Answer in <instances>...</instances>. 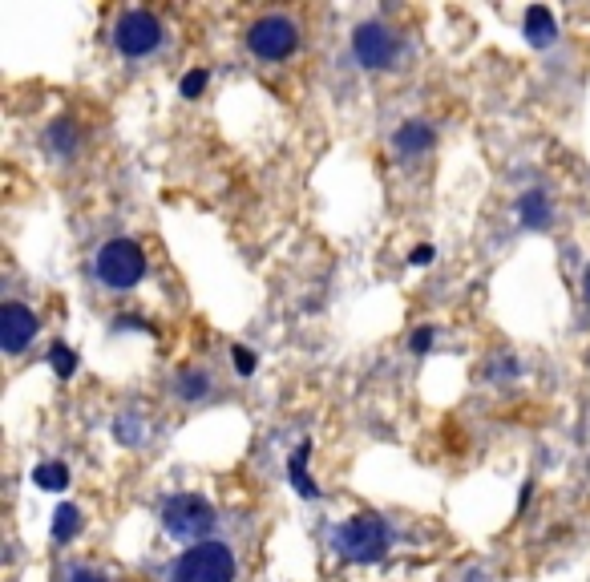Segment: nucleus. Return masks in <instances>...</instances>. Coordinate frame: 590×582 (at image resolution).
<instances>
[{
  "mask_svg": "<svg viewBox=\"0 0 590 582\" xmlns=\"http://www.w3.org/2000/svg\"><path fill=\"white\" fill-rule=\"evenodd\" d=\"M518 215H522V223H526L530 231L546 227V223H550V203H546V194H542V190H530V194H522Z\"/></svg>",
  "mask_w": 590,
  "mask_h": 582,
  "instance_id": "obj_12",
  "label": "nucleus"
},
{
  "mask_svg": "<svg viewBox=\"0 0 590 582\" xmlns=\"http://www.w3.org/2000/svg\"><path fill=\"white\" fill-rule=\"evenodd\" d=\"M162 530L178 542H190V546H199L211 530H215V510L207 498L199 494H174L166 498L162 506Z\"/></svg>",
  "mask_w": 590,
  "mask_h": 582,
  "instance_id": "obj_2",
  "label": "nucleus"
},
{
  "mask_svg": "<svg viewBox=\"0 0 590 582\" xmlns=\"http://www.w3.org/2000/svg\"><path fill=\"white\" fill-rule=\"evenodd\" d=\"M352 53L364 69H388L392 61H397V37H392L384 25L368 21L352 33Z\"/></svg>",
  "mask_w": 590,
  "mask_h": 582,
  "instance_id": "obj_7",
  "label": "nucleus"
},
{
  "mask_svg": "<svg viewBox=\"0 0 590 582\" xmlns=\"http://www.w3.org/2000/svg\"><path fill=\"white\" fill-rule=\"evenodd\" d=\"M392 142H397V150L405 158H413V154H421V150L433 146V130H429V122H405L397 134H392Z\"/></svg>",
  "mask_w": 590,
  "mask_h": 582,
  "instance_id": "obj_11",
  "label": "nucleus"
},
{
  "mask_svg": "<svg viewBox=\"0 0 590 582\" xmlns=\"http://www.w3.org/2000/svg\"><path fill=\"white\" fill-rule=\"evenodd\" d=\"M114 437H118V445H138V441L146 437L142 417H138V413H122V417L114 421Z\"/></svg>",
  "mask_w": 590,
  "mask_h": 582,
  "instance_id": "obj_16",
  "label": "nucleus"
},
{
  "mask_svg": "<svg viewBox=\"0 0 590 582\" xmlns=\"http://www.w3.org/2000/svg\"><path fill=\"white\" fill-rule=\"evenodd\" d=\"M465 582H489V574H481V570H469V578Z\"/></svg>",
  "mask_w": 590,
  "mask_h": 582,
  "instance_id": "obj_25",
  "label": "nucleus"
},
{
  "mask_svg": "<svg viewBox=\"0 0 590 582\" xmlns=\"http://www.w3.org/2000/svg\"><path fill=\"white\" fill-rule=\"evenodd\" d=\"M433 255H437V251H433V247L425 243V247H413V255H409V263H413V267H429V263H433Z\"/></svg>",
  "mask_w": 590,
  "mask_h": 582,
  "instance_id": "obj_22",
  "label": "nucleus"
},
{
  "mask_svg": "<svg viewBox=\"0 0 590 582\" xmlns=\"http://www.w3.org/2000/svg\"><path fill=\"white\" fill-rule=\"evenodd\" d=\"M146 275V255L134 239H110L97 251V279L114 291H130Z\"/></svg>",
  "mask_w": 590,
  "mask_h": 582,
  "instance_id": "obj_4",
  "label": "nucleus"
},
{
  "mask_svg": "<svg viewBox=\"0 0 590 582\" xmlns=\"http://www.w3.org/2000/svg\"><path fill=\"white\" fill-rule=\"evenodd\" d=\"M49 364H53V372H57L61 380H69V376L77 372V352H73L69 344H53V348H49Z\"/></svg>",
  "mask_w": 590,
  "mask_h": 582,
  "instance_id": "obj_17",
  "label": "nucleus"
},
{
  "mask_svg": "<svg viewBox=\"0 0 590 582\" xmlns=\"http://www.w3.org/2000/svg\"><path fill=\"white\" fill-rule=\"evenodd\" d=\"M158 41H162V25H158L150 13L130 9V13H122V17H118L114 45H118L126 57H146V53H154V49H158Z\"/></svg>",
  "mask_w": 590,
  "mask_h": 582,
  "instance_id": "obj_6",
  "label": "nucleus"
},
{
  "mask_svg": "<svg viewBox=\"0 0 590 582\" xmlns=\"http://www.w3.org/2000/svg\"><path fill=\"white\" fill-rule=\"evenodd\" d=\"M247 45L263 61H283V57H291L295 45H300V29H295L287 17H263L259 25H251Z\"/></svg>",
  "mask_w": 590,
  "mask_h": 582,
  "instance_id": "obj_5",
  "label": "nucleus"
},
{
  "mask_svg": "<svg viewBox=\"0 0 590 582\" xmlns=\"http://www.w3.org/2000/svg\"><path fill=\"white\" fill-rule=\"evenodd\" d=\"M170 582H235V550L227 542H199V546H190L174 562Z\"/></svg>",
  "mask_w": 590,
  "mask_h": 582,
  "instance_id": "obj_1",
  "label": "nucleus"
},
{
  "mask_svg": "<svg viewBox=\"0 0 590 582\" xmlns=\"http://www.w3.org/2000/svg\"><path fill=\"white\" fill-rule=\"evenodd\" d=\"M554 37H558V21H554V13L542 9V5L526 9V41H530L534 49H546Z\"/></svg>",
  "mask_w": 590,
  "mask_h": 582,
  "instance_id": "obj_10",
  "label": "nucleus"
},
{
  "mask_svg": "<svg viewBox=\"0 0 590 582\" xmlns=\"http://www.w3.org/2000/svg\"><path fill=\"white\" fill-rule=\"evenodd\" d=\"M114 328H118V332H130V328H134V332H150V324H142L138 316H118Z\"/></svg>",
  "mask_w": 590,
  "mask_h": 582,
  "instance_id": "obj_23",
  "label": "nucleus"
},
{
  "mask_svg": "<svg viewBox=\"0 0 590 582\" xmlns=\"http://www.w3.org/2000/svg\"><path fill=\"white\" fill-rule=\"evenodd\" d=\"M33 485H41V490H49V494H61L69 485V469L61 461H45V465L33 469Z\"/></svg>",
  "mask_w": 590,
  "mask_h": 582,
  "instance_id": "obj_14",
  "label": "nucleus"
},
{
  "mask_svg": "<svg viewBox=\"0 0 590 582\" xmlns=\"http://www.w3.org/2000/svg\"><path fill=\"white\" fill-rule=\"evenodd\" d=\"M332 546L348 562H380L388 550V526L376 514H356L336 530Z\"/></svg>",
  "mask_w": 590,
  "mask_h": 582,
  "instance_id": "obj_3",
  "label": "nucleus"
},
{
  "mask_svg": "<svg viewBox=\"0 0 590 582\" xmlns=\"http://www.w3.org/2000/svg\"><path fill=\"white\" fill-rule=\"evenodd\" d=\"M77 530H81V510L65 502V506L53 514V542H69V538H77Z\"/></svg>",
  "mask_w": 590,
  "mask_h": 582,
  "instance_id": "obj_15",
  "label": "nucleus"
},
{
  "mask_svg": "<svg viewBox=\"0 0 590 582\" xmlns=\"http://www.w3.org/2000/svg\"><path fill=\"white\" fill-rule=\"evenodd\" d=\"M231 356H235V368H239V376H251V372H255V352H251V348L235 344V348H231Z\"/></svg>",
  "mask_w": 590,
  "mask_h": 582,
  "instance_id": "obj_20",
  "label": "nucleus"
},
{
  "mask_svg": "<svg viewBox=\"0 0 590 582\" xmlns=\"http://www.w3.org/2000/svg\"><path fill=\"white\" fill-rule=\"evenodd\" d=\"M69 582H106V578L97 574V570H73V574H69Z\"/></svg>",
  "mask_w": 590,
  "mask_h": 582,
  "instance_id": "obj_24",
  "label": "nucleus"
},
{
  "mask_svg": "<svg viewBox=\"0 0 590 582\" xmlns=\"http://www.w3.org/2000/svg\"><path fill=\"white\" fill-rule=\"evenodd\" d=\"M582 291H586V300H590V271H586V283H582Z\"/></svg>",
  "mask_w": 590,
  "mask_h": 582,
  "instance_id": "obj_26",
  "label": "nucleus"
},
{
  "mask_svg": "<svg viewBox=\"0 0 590 582\" xmlns=\"http://www.w3.org/2000/svg\"><path fill=\"white\" fill-rule=\"evenodd\" d=\"M409 348H413L417 356H425V352L433 348V328H421V332H413V340H409Z\"/></svg>",
  "mask_w": 590,
  "mask_h": 582,
  "instance_id": "obj_21",
  "label": "nucleus"
},
{
  "mask_svg": "<svg viewBox=\"0 0 590 582\" xmlns=\"http://www.w3.org/2000/svg\"><path fill=\"white\" fill-rule=\"evenodd\" d=\"M308 457H312V441H304L300 449L291 453V461H287V477H291V485H295V494H300V498H320L316 481L308 477Z\"/></svg>",
  "mask_w": 590,
  "mask_h": 582,
  "instance_id": "obj_9",
  "label": "nucleus"
},
{
  "mask_svg": "<svg viewBox=\"0 0 590 582\" xmlns=\"http://www.w3.org/2000/svg\"><path fill=\"white\" fill-rule=\"evenodd\" d=\"M207 393H211V376L207 372H199V368L178 372V397L182 401H203Z\"/></svg>",
  "mask_w": 590,
  "mask_h": 582,
  "instance_id": "obj_13",
  "label": "nucleus"
},
{
  "mask_svg": "<svg viewBox=\"0 0 590 582\" xmlns=\"http://www.w3.org/2000/svg\"><path fill=\"white\" fill-rule=\"evenodd\" d=\"M37 316H33V308H25V304H5L0 308V348H5L9 356H21L25 348H29V340L37 336Z\"/></svg>",
  "mask_w": 590,
  "mask_h": 582,
  "instance_id": "obj_8",
  "label": "nucleus"
},
{
  "mask_svg": "<svg viewBox=\"0 0 590 582\" xmlns=\"http://www.w3.org/2000/svg\"><path fill=\"white\" fill-rule=\"evenodd\" d=\"M49 146H53V154H73V146H77V130H73V122H53V130H49Z\"/></svg>",
  "mask_w": 590,
  "mask_h": 582,
  "instance_id": "obj_18",
  "label": "nucleus"
},
{
  "mask_svg": "<svg viewBox=\"0 0 590 582\" xmlns=\"http://www.w3.org/2000/svg\"><path fill=\"white\" fill-rule=\"evenodd\" d=\"M207 81H211L207 69H190V73L182 77V97H199V93L207 89Z\"/></svg>",
  "mask_w": 590,
  "mask_h": 582,
  "instance_id": "obj_19",
  "label": "nucleus"
}]
</instances>
